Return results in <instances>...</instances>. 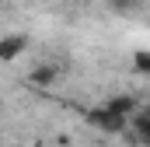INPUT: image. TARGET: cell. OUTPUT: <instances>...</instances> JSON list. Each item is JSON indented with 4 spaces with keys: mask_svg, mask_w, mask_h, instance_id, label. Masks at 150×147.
<instances>
[{
    "mask_svg": "<svg viewBox=\"0 0 150 147\" xmlns=\"http://www.w3.org/2000/svg\"><path fill=\"white\" fill-rule=\"evenodd\" d=\"M133 67H136V74H150V49H136Z\"/></svg>",
    "mask_w": 150,
    "mask_h": 147,
    "instance_id": "obj_3",
    "label": "cell"
},
{
    "mask_svg": "<svg viewBox=\"0 0 150 147\" xmlns=\"http://www.w3.org/2000/svg\"><path fill=\"white\" fill-rule=\"evenodd\" d=\"M87 119H91V123H94L101 133H126V123H129V119H122V116L108 112L105 105H101V109H94L91 116H87Z\"/></svg>",
    "mask_w": 150,
    "mask_h": 147,
    "instance_id": "obj_1",
    "label": "cell"
},
{
    "mask_svg": "<svg viewBox=\"0 0 150 147\" xmlns=\"http://www.w3.org/2000/svg\"><path fill=\"white\" fill-rule=\"evenodd\" d=\"M52 77H56L52 67H35V70H32V81H35V84H49Z\"/></svg>",
    "mask_w": 150,
    "mask_h": 147,
    "instance_id": "obj_5",
    "label": "cell"
},
{
    "mask_svg": "<svg viewBox=\"0 0 150 147\" xmlns=\"http://www.w3.org/2000/svg\"><path fill=\"white\" fill-rule=\"evenodd\" d=\"M25 49H28V35H21V32L0 39V60H18Z\"/></svg>",
    "mask_w": 150,
    "mask_h": 147,
    "instance_id": "obj_2",
    "label": "cell"
},
{
    "mask_svg": "<svg viewBox=\"0 0 150 147\" xmlns=\"http://www.w3.org/2000/svg\"><path fill=\"white\" fill-rule=\"evenodd\" d=\"M108 7H112V11H122V14H129V11H140L143 0H108Z\"/></svg>",
    "mask_w": 150,
    "mask_h": 147,
    "instance_id": "obj_4",
    "label": "cell"
}]
</instances>
